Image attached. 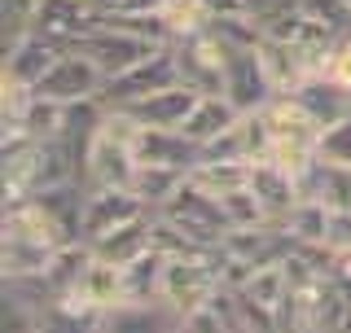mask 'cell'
Listing matches in <instances>:
<instances>
[{
  "instance_id": "obj_1",
  "label": "cell",
  "mask_w": 351,
  "mask_h": 333,
  "mask_svg": "<svg viewBox=\"0 0 351 333\" xmlns=\"http://www.w3.org/2000/svg\"><path fill=\"white\" fill-rule=\"evenodd\" d=\"M180 84V66H176V44H162V49H154L145 62L128 66L123 75H114V79H106L101 88V101L110 110H123V106H136L145 101V97L162 92V88Z\"/></svg>"
},
{
  "instance_id": "obj_2",
  "label": "cell",
  "mask_w": 351,
  "mask_h": 333,
  "mask_svg": "<svg viewBox=\"0 0 351 333\" xmlns=\"http://www.w3.org/2000/svg\"><path fill=\"white\" fill-rule=\"evenodd\" d=\"M158 215L176 219L184 232H193L197 241H206V246L219 250V241H224L228 232V215H224V202H219L215 193H206V188H197L193 180H184L167 202L158 206Z\"/></svg>"
},
{
  "instance_id": "obj_3",
  "label": "cell",
  "mask_w": 351,
  "mask_h": 333,
  "mask_svg": "<svg viewBox=\"0 0 351 333\" xmlns=\"http://www.w3.org/2000/svg\"><path fill=\"white\" fill-rule=\"evenodd\" d=\"M219 290V254H202V259H167L162 272V298L180 316H193L197 307L211 303Z\"/></svg>"
},
{
  "instance_id": "obj_4",
  "label": "cell",
  "mask_w": 351,
  "mask_h": 333,
  "mask_svg": "<svg viewBox=\"0 0 351 333\" xmlns=\"http://www.w3.org/2000/svg\"><path fill=\"white\" fill-rule=\"evenodd\" d=\"M106 22H110V9L93 5V0H40L36 18H31V31L58 40L62 49H75L84 36H93Z\"/></svg>"
},
{
  "instance_id": "obj_5",
  "label": "cell",
  "mask_w": 351,
  "mask_h": 333,
  "mask_svg": "<svg viewBox=\"0 0 351 333\" xmlns=\"http://www.w3.org/2000/svg\"><path fill=\"white\" fill-rule=\"evenodd\" d=\"M75 49L84 53V58H93L97 66H101V75L106 79H114V75H123L128 66H136V62H145L154 49H162V44H154L145 36H136V31H128V27H119V22H106V27H97L93 36H84Z\"/></svg>"
},
{
  "instance_id": "obj_6",
  "label": "cell",
  "mask_w": 351,
  "mask_h": 333,
  "mask_svg": "<svg viewBox=\"0 0 351 333\" xmlns=\"http://www.w3.org/2000/svg\"><path fill=\"white\" fill-rule=\"evenodd\" d=\"M224 97L241 110V114H259L272 97H281L277 88H272V75H268V66H263L259 49H228Z\"/></svg>"
},
{
  "instance_id": "obj_7",
  "label": "cell",
  "mask_w": 351,
  "mask_h": 333,
  "mask_svg": "<svg viewBox=\"0 0 351 333\" xmlns=\"http://www.w3.org/2000/svg\"><path fill=\"white\" fill-rule=\"evenodd\" d=\"M224 62H228V49L211 36V31H193V36L176 40L180 84H189L193 92H202V97L224 92Z\"/></svg>"
},
{
  "instance_id": "obj_8",
  "label": "cell",
  "mask_w": 351,
  "mask_h": 333,
  "mask_svg": "<svg viewBox=\"0 0 351 333\" xmlns=\"http://www.w3.org/2000/svg\"><path fill=\"white\" fill-rule=\"evenodd\" d=\"M294 250V237L281 219H263L255 228H228L224 241H219V254L246 263L250 272L268 268V263H285V254Z\"/></svg>"
},
{
  "instance_id": "obj_9",
  "label": "cell",
  "mask_w": 351,
  "mask_h": 333,
  "mask_svg": "<svg viewBox=\"0 0 351 333\" xmlns=\"http://www.w3.org/2000/svg\"><path fill=\"white\" fill-rule=\"evenodd\" d=\"M58 303H71V307H80V312H97V316L114 312L119 303H128L123 263H110V259H101V254H93L84 276H80V285H75L71 294H62Z\"/></svg>"
},
{
  "instance_id": "obj_10",
  "label": "cell",
  "mask_w": 351,
  "mask_h": 333,
  "mask_svg": "<svg viewBox=\"0 0 351 333\" xmlns=\"http://www.w3.org/2000/svg\"><path fill=\"white\" fill-rule=\"evenodd\" d=\"M106 88V75L101 66H97L93 58H84L80 49H66L58 62H53V71L40 79L36 92L40 97H53V101L71 106V101H84V97H101Z\"/></svg>"
},
{
  "instance_id": "obj_11",
  "label": "cell",
  "mask_w": 351,
  "mask_h": 333,
  "mask_svg": "<svg viewBox=\"0 0 351 333\" xmlns=\"http://www.w3.org/2000/svg\"><path fill=\"white\" fill-rule=\"evenodd\" d=\"M141 215H154V210L136 197V188H123V184H110V188H88V202H84V228L80 237L84 241H97L106 237L110 228L119 224H132Z\"/></svg>"
},
{
  "instance_id": "obj_12",
  "label": "cell",
  "mask_w": 351,
  "mask_h": 333,
  "mask_svg": "<svg viewBox=\"0 0 351 333\" xmlns=\"http://www.w3.org/2000/svg\"><path fill=\"white\" fill-rule=\"evenodd\" d=\"M62 44L40 36V31H22L18 40L5 44V62H0V79H14L22 88H40V79L53 71V62L62 58Z\"/></svg>"
},
{
  "instance_id": "obj_13",
  "label": "cell",
  "mask_w": 351,
  "mask_h": 333,
  "mask_svg": "<svg viewBox=\"0 0 351 333\" xmlns=\"http://www.w3.org/2000/svg\"><path fill=\"white\" fill-rule=\"evenodd\" d=\"M141 166H176V171H193L202 162V145L193 136H184L180 127H141L132 140Z\"/></svg>"
},
{
  "instance_id": "obj_14",
  "label": "cell",
  "mask_w": 351,
  "mask_h": 333,
  "mask_svg": "<svg viewBox=\"0 0 351 333\" xmlns=\"http://www.w3.org/2000/svg\"><path fill=\"white\" fill-rule=\"evenodd\" d=\"M180 329L184 316L167 298H128L101 320V333H180Z\"/></svg>"
},
{
  "instance_id": "obj_15",
  "label": "cell",
  "mask_w": 351,
  "mask_h": 333,
  "mask_svg": "<svg viewBox=\"0 0 351 333\" xmlns=\"http://www.w3.org/2000/svg\"><path fill=\"white\" fill-rule=\"evenodd\" d=\"M250 188H255V197L263 202V210H268V219H281V224H285V215L303 202L299 175H294L290 166H281L277 158L250 162Z\"/></svg>"
},
{
  "instance_id": "obj_16",
  "label": "cell",
  "mask_w": 351,
  "mask_h": 333,
  "mask_svg": "<svg viewBox=\"0 0 351 333\" xmlns=\"http://www.w3.org/2000/svg\"><path fill=\"white\" fill-rule=\"evenodd\" d=\"M197 101H202V92H193L189 84H171L162 92L145 97V101H136V106H123V110L141 127H184V119L193 114Z\"/></svg>"
},
{
  "instance_id": "obj_17",
  "label": "cell",
  "mask_w": 351,
  "mask_h": 333,
  "mask_svg": "<svg viewBox=\"0 0 351 333\" xmlns=\"http://www.w3.org/2000/svg\"><path fill=\"white\" fill-rule=\"evenodd\" d=\"M285 97H294V101L321 123V132L334 127V123H343V119L351 114V88L334 84L329 75H312V79H303L294 92H285Z\"/></svg>"
},
{
  "instance_id": "obj_18",
  "label": "cell",
  "mask_w": 351,
  "mask_h": 333,
  "mask_svg": "<svg viewBox=\"0 0 351 333\" xmlns=\"http://www.w3.org/2000/svg\"><path fill=\"white\" fill-rule=\"evenodd\" d=\"M299 188H303V197H312V202H325L329 210H343V206H351V166L316 158L299 175Z\"/></svg>"
},
{
  "instance_id": "obj_19",
  "label": "cell",
  "mask_w": 351,
  "mask_h": 333,
  "mask_svg": "<svg viewBox=\"0 0 351 333\" xmlns=\"http://www.w3.org/2000/svg\"><path fill=\"white\" fill-rule=\"evenodd\" d=\"M88 246H93V254H101V259L123 263V268H128L136 254H145V250L154 246V215H141V219H132V224L110 228L106 237L88 241Z\"/></svg>"
},
{
  "instance_id": "obj_20",
  "label": "cell",
  "mask_w": 351,
  "mask_h": 333,
  "mask_svg": "<svg viewBox=\"0 0 351 333\" xmlns=\"http://www.w3.org/2000/svg\"><path fill=\"white\" fill-rule=\"evenodd\" d=\"M237 119H241V110L228 101L224 92H211V97H202V101L193 106V114L184 119V127H180V132H184V136H193L197 145H202V140L219 136L224 127H233Z\"/></svg>"
},
{
  "instance_id": "obj_21",
  "label": "cell",
  "mask_w": 351,
  "mask_h": 333,
  "mask_svg": "<svg viewBox=\"0 0 351 333\" xmlns=\"http://www.w3.org/2000/svg\"><path fill=\"white\" fill-rule=\"evenodd\" d=\"M88 259H93V246L88 241H66V246L49 259V268H44V285L53 290V298L71 294L75 285H80V276L88 268Z\"/></svg>"
},
{
  "instance_id": "obj_22",
  "label": "cell",
  "mask_w": 351,
  "mask_h": 333,
  "mask_svg": "<svg viewBox=\"0 0 351 333\" xmlns=\"http://www.w3.org/2000/svg\"><path fill=\"white\" fill-rule=\"evenodd\" d=\"M206 31L224 44V49H259L263 44V22L255 18V14H246V9H237V14H219V18H211L206 22Z\"/></svg>"
},
{
  "instance_id": "obj_23",
  "label": "cell",
  "mask_w": 351,
  "mask_h": 333,
  "mask_svg": "<svg viewBox=\"0 0 351 333\" xmlns=\"http://www.w3.org/2000/svg\"><path fill=\"white\" fill-rule=\"evenodd\" d=\"M162 272H167V254H162L158 246H149L145 254H136V259L123 268L128 298H162Z\"/></svg>"
},
{
  "instance_id": "obj_24",
  "label": "cell",
  "mask_w": 351,
  "mask_h": 333,
  "mask_svg": "<svg viewBox=\"0 0 351 333\" xmlns=\"http://www.w3.org/2000/svg\"><path fill=\"white\" fill-rule=\"evenodd\" d=\"M184 180H189V171H176V166H141V162H136L132 188H136V197H141L149 210H158Z\"/></svg>"
},
{
  "instance_id": "obj_25",
  "label": "cell",
  "mask_w": 351,
  "mask_h": 333,
  "mask_svg": "<svg viewBox=\"0 0 351 333\" xmlns=\"http://www.w3.org/2000/svg\"><path fill=\"white\" fill-rule=\"evenodd\" d=\"M154 246H158L167 259H202V254H219L215 246H206V241H197L193 232H184L176 219L158 215L154 210Z\"/></svg>"
},
{
  "instance_id": "obj_26",
  "label": "cell",
  "mask_w": 351,
  "mask_h": 333,
  "mask_svg": "<svg viewBox=\"0 0 351 333\" xmlns=\"http://www.w3.org/2000/svg\"><path fill=\"white\" fill-rule=\"evenodd\" d=\"M250 298H255L259 307H268V312H277L285 303V294H290V272H285V263H268V268H255L250 272V281L241 285Z\"/></svg>"
},
{
  "instance_id": "obj_27",
  "label": "cell",
  "mask_w": 351,
  "mask_h": 333,
  "mask_svg": "<svg viewBox=\"0 0 351 333\" xmlns=\"http://www.w3.org/2000/svg\"><path fill=\"white\" fill-rule=\"evenodd\" d=\"M189 180L219 197V193H228V188L250 184V162H197L189 171Z\"/></svg>"
},
{
  "instance_id": "obj_28",
  "label": "cell",
  "mask_w": 351,
  "mask_h": 333,
  "mask_svg": "<svg viewBox=\"0 0 351 333\" xmlns=\"http://www.w3.org/2000/svg\"><path fill=\"white\" fill-rule=\"evenodd\" d=\"M325 224H329V206L312 202V197H303V202L285 215V228H290L294 241H316V246H325Z\"/></svg>"
},
{
  "instance_id": "obj_29",
  "label": "cell",
  "mask_w": 351,
  "mask_h": 333,
  "mask_svg": "<svg viewBox=\"0 0 351 333\" xmlns=\"http://www.w3.org/2000/svg\"><path fill=\"white\" fill-rule=\"evenodd\" d=\"M219 202H224L228 228H255V224H263V219H268V210H263V202L255 197V188H250V184L219 193Z\"/></svg>"
},
{
  "instance_id": "obj_30",
  "label": "cell",
  "mask_w": 351,
  "mask_h": 333,
  "mask_svg": "<svg viewBox=\"0 0 351 333\" xmlns=\"http://www.w3.org/2000/svg\"><path fill=\"white\" fill-rule=\"evenodd\" d=\"M44 312L14 294H0V333H40Z\"/></svg>"
},
{
  "instance_id": "obj_31",
  "label": "cell",
  "mask_w": 351,
  "mask_h": 333,
  "mask_svg": "<svg viewBox=\"0 0 351 333\" xmlns=\"http://www.w3.org/2000/svg\"><path fill=\"white\" fill-rule=\"evenodd\" d=\"M321 158L338 162V166H351V114L343 119V123L321 132Z\"/></svg>"
},
{
  "instance_id": "obj_32",
  "label": "cell",
  "mask_w": 351,
  "mask_h": 333,
  "mask_svg": "<svg viewBox=\"0 0 351 333\" xmlns=\"http://www.w3.org/2000/svg\"><path fill=\"white\" fill-rule=\"evenodd\" d=\"M299 9L334 31H351V0H299Z\"/></svg>"
},
{
  "instance_id": "obj_33",
  "label": "cell",
  "mask_w": 351,
  "mask_h": 333,
  "mask_svg": "<svg viewBox=\"0 0 351 333\" xmlns=\"http://www.w3.org/2000/svg\"><path fill=\"white\" fill-rule=\"evenodd\" d=\"M36 9H40V0H0V18H5V44L18 40L22 31H31Z\"/></svg>"
},
{
  "instance_id": "obj_34",
  "label": "cell",
  "mask_w": 351,
  "mask_h": 333,
  "mask_svg": "<svg viewBox=\"0 0 351 333\" xmlns=\"http://www.w3.org/2000/svg\"><path fill=\"white\" fill-rule=\"evenodd\" d=\"M321 75H329L334 84L351 88V31H343V36L334 40V49H329V58L321 66Z\"/></svg>"
},
{
  "instance_id": "obj_35",
  "label": "cell",
  "mask_w": 351,
  "mask_h": 333,
  "mask_svg": "<svg viewBox=\"0 0 351 333\" xmlns=\"http://www.w3.org/2000/svg\"><path fill=\"white\" fill-rule=\"evenodd\" d=\"M184 333H224V325H219V316L211 312V303L197 307L193 316H184Z\"/></svg>"
},
{
  "instance_id": "obj_36",
  "label": "cell",
  "mask_w": 351,
  "mask_h": 333,
  "mask_svg": "<svg viewBox=\"0 0 351 333\" xmlns=\"http://www.w3.org/2000/svg\"><path fill=\"white\" fill-rule=\"evenodd\" d=\"M285 5H294V0H241V9H246V14H255L259 22H268L272 14H281Z\"/></svg>"
},
{
  "instance_id": "obj_37",
  "label": "cell",
  "mask_w": 351,
  "mask_h": 333,
  "mask_svg": "<svg viewBox=\"0 0 351 333\" xmlns=\"http://www.w3.org/2000/svg\"><path fill=\"white\" fill-rule=\"evenodd\" d=\"M167 0H119L114 14H162Z\"/></svg>"
},
{
  "instance_id": "obj_38",
  "label": "cell",
  "mask_w": 351,
  "mask_h": 333,
  "mask_svg": "<svg viewBox=\"0 0 351 333\" xmlns=\"http://www.w3.org/2000/svg\"><path fill=\"white\" fill-rule=\"evenodd\" d=\"M202 5H206V14H211V18H219V14H237L241 0H202Z\"/></svg>"
},
{
  "instance_id": "obj_39",
  "label": "cell",
  "mask_w": 351,
  "mask_h": 333,
  "mask_svg": "<svg viewBox=\"0 0 351 333\" xmlns=\"http://www.w3.org/2000/svg\"><path fill=\"white\" fill-rule=\"evenodd\" d=\"M285 333H338V329H329V325H321V320H299V325H290Z\"/></svg>"
},
{
  "instance_id": "obj_40",
  "label": "cell",
  "mask_w": 351,
  "mask_h": 333,
  "mask_svg": "<svg viewBox=\"0 0 351 333\" xmlns=\"http://www.w3.org/2000/svg\"><path fill=\"white\" fill-rule=\"evenodd\" d=\"M93 5H101V9H110V14H114V5H119V0H93Z\"/></svg>"
},
{
  "instance_id": "obj_41",
  "label": "cell",
  "mask_w": 351,
  "mask_h": 333,
  "mask_svg": "<svg viewBox=\"0 0 351 333\" xmlns=\"http://www.w3.org/2000/svg\"><path fill=\"white\" fill-rule=\"evenodd\" d=\"M180 333H184V329H180Z\"/></svg>"
}]
</instances>
